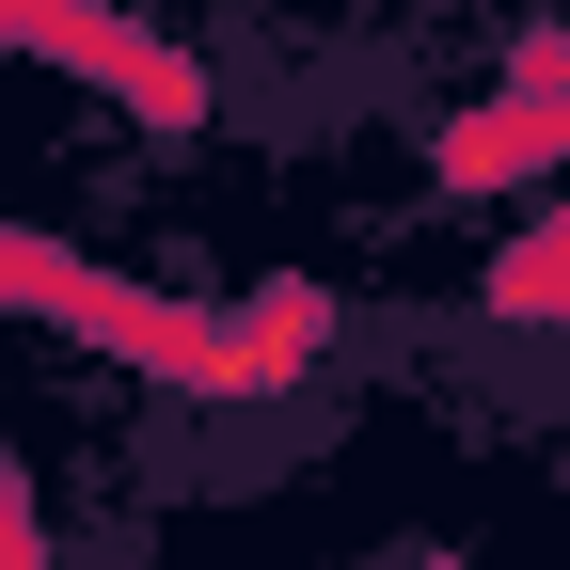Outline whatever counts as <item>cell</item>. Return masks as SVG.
Here are the masks:
<instances>
[{"mask_svg":"<svg viewBox=\"0 0 570 570\" xmlns=\"http://www.w3.org/2000/svg\"><path fill=\"white\" fill-rule=\"evenodd\" d=\"M317 333H333V302H317V285H269V302H254L223 348H206V381H269V365H302Z\"/></svg>","mask_w":570,"mask_h":570,"instance_id":"cell-1","label":"cell"},{"mask_svg":"<svg viewBox=\"0 0 570 570\" xmlns=\"http://www.w3.org/2000/svg\"><path fill=\"white\" fill-rule=\"evenodd\" d=\"M491 317H554L570 333V223H539V238L491 254Z\"/></svg>","mask_w":570,"mask_h":570,"instance_id":"cell-2","label":"cell"},{"mask_svg":"<svg viewBox=\"0 0 570 570\" xmlns=\"http://www.w3.org/2000/svg\"><path fill=\"white\" fill-rule=\"evenodd\" d=\"M523 159H539V127H460L444 142V175H523Z\"/></svg>","mask_w":570,"mask_h":570,"instance_id":"cell-3","label":"cell"}]
</instances>
